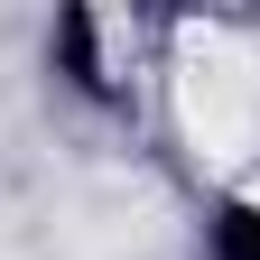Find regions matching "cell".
<instances>
[{"label":"cell","instance_id":"obj_1","mask_svg":"<svg viewBox=\"0 0 260 260\" xmlns=\"http://www.w3.org/2000/svg\"><path fill=\"white\" fill-rule=\"evenodd\" d=\"M214 260H260V205H223L214 214Z\"/></svg>","mask_w":260,"mask_h":260}]
</instances>
